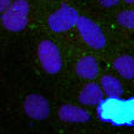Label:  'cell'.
<instances>
[{"instance_id":"7c38bea8","label":"cell","mask_w":134,"mask_h":134,"mask_svg":"<svg viewBox=\"0 0 134 134\" xmlns=\"http://www.w3.org/2000/svg\"><path fill=\"white\" fill-rule=\"evenodd\" d=\"M118 21L121 26L127 28L134 27V12L133 11H124L118 15Z\"/></svg>"},{"instance_id":"4fadbf2b","label":"cell","mask_w":134,"mask_h":134,"mask_svg":"<svg viewBox=\"0 0 134 134\" xmlns=\"http://www.w3.org/2000/svg\"><path fill=\"white\" fill-rule=\"evenodd\" d=\"M100 2H101L102 6L105 7H112L114 6V5H116L119 2V0H99Z\"/></svg>"},{"instance_id":"9a60e30c","label":"cell","mask_w":134,"mask_h":134,"mask_svg":"<svg viewBox=\"0 0 134 134\" xmlns=\"http://www.w3.org/2000/svg\"><path fill=\"white\" fill-rule=\"evenodd\" d=\"M126 2H128V4H133L134 2V0H125Z\"/></svg>"},{"instance_id":"6da1fadb","label":"cell","mask_w":134,"mask_h":134,"mask_svg":"<svg viewBox=\"0 0 134 134\" xmlns=\"http://www.w3.org/2000/svg\"><path fill=\"white\" fill-rule=\"evenodd\" d=\"M98 114L101 120L115 124V125H130L133 122V100H121L119 98H108L100 102Z\"/></svg>"},{"instance_id":"7a4b0ae2","label":"cell","mask_w":134,"mask_h":134,"mask_svg":"<svg viewBox=\"0 0 134 134\" xmlns=\"http://www.w3.org/2000/svg\"><path fill=\"white\" fill-rule=\"evenodd\" d=\"M28 11L30 6L26 0H15L4 11L1 19L2 25L12 32H19L24 30L27 25Z\"/></svg>"},{"instance_id":"8fae6325","label":"cell","mask_w":134,"mask_h":134,"mask_svg":"<svg viewBox=\"0 0 134 134\" xmlns=\"http://www.w3.org/2000/svg\"><path fill=\"white\" fill-rule=\"evenodd\" d=\"M114 67L121 76L132 79L134 76V60L131 55H122L114 61Z\"/></svg>"},{"instance_id":"52a82bcc","label":"cell","mask_w":134,"mask_h":134,"mask_svg":"<svg viewBox=\"0 0 134 134\" xmlns=\"http://www.w3.org/2000/svg\"><path fill=\"white\" fill-rule=\"evenodd\" d=\"M59 118L67 122H86L90 120L91 114L86 109L73 105H64L59 109Z\"/></svg>"},{"instance_id":"ba28073f","label":"cell","mask_w":134,"mask_h":134,"mask_svg":"<svg viewBox=\"0 0 134 134\" xmlns=\"http://www.w3.org/2000/svg\"><path fill=\"white\" fill-rule=\"evenodd\" d=\"M102 99H104V92L94 82L87 83L79 95V101L82 105H88V106H95L100 104Z\"/></svg>"},{"instance_id":"30bf717a","label":"cell","mask_w":134,"mask_h":134,"mask_svg":"<svg viewBox=\"0 0 134 134\" xmlns=\"http://www.w3.org/2000/svg\"><path fill=\"white\" fill-rule=\"evenodd\" d=\"M101 90L108 98H120L124 93L121 82L112 75H105L101 78Z\"/></svg>"},{"instance_id":"5bb4252c","label":"cell","mask_w":134,"mask_h":134,"mask_svg":"<svg viewBox=\"0 0 134 134\" xmlns=\"http://www.w3.org/2000/svg\"><path fill=\"white\" fill-rule=\"evenodd\" d=\"M11 4V0H0V13L4 12Z\"/></svg>"},{"instance_id":"277c9868","label":"cell","mask_w":134,"mask_h":134,"mask_svg":"<svg viewBox=\"0 0 134 134\" xmlns=\"http://www.w3.org/2000/svg\"><path fill=\"white\" fill-rule=\"evenodd\" d=\"M38 55L44 69L49 74H55L61 69L63 61L59 48L49 40H44L38 47Z\"/></svg>"},{"instance_id":"3957f363","label":"cell","mask_w":134,"mask_h":134,"mask_svg":"<svg viewBox=\"0 0 134 134\" xmlns=\"http://www.w3.org/2000/svg\"><path fill=\"white\" fill-rule=\"evenodd\" d=\"M75 25L78 26L81 38L88 46L95 49H100L105 47L106 38H105L102 31L100 30V27L94 21H92L86 16H79Z\"/></svg>"},{"instance_id":"8992f818","label":"cell","mask_w":134,"mask_h":134,"mask_svg":"<svg viewBox=\"0 0 134 134\" xmlns=\"http://www.w3.org/2000/svg\"><path fill=\"white\" fill-rule=\"evenodd\" d=\"M25 112L34 120H44L49 114V104L47 99L39 94H31L25 100Z\"/></svg>"},{"instance_id":"5b68a950","label":"cell","mask_w":134,"mask_h":134,"mask_svg":"<svg viewBox=\"0 0 134 134\" xmlns=\"http://www.w3.org/2000/svg\"><path fill=\"white\" fill-rule=\"evenodd\" d=\"M79 18L78 12L74 8L63 5L58 11L51 14L48 18V26L54 32H64L72 28Z\"/></svg>"},{"instance_id":"9c48e42d","label":"cell","mask_w":134,"mask_h":134,"mask_svg":"<svg viewBox=\"0 0 134 134\" xmlns=\"http://www.w3.org/2000/svg\"><path fill=\"white\" fill-rule=\"evenodd\" d=\"M75 72L81 78L92 80V79L97 78L98 73H99V66L93 57H85L78 61L75 66Z\"/></svg>"}]
</instances>
